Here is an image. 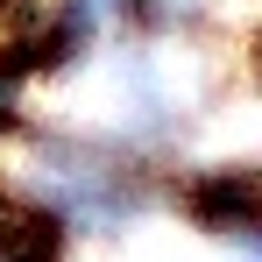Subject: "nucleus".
<instances>
[{
  "label": "nucleus",
  "instance_id": "1",
  "mask_svg": "<svg viewBox=\"0 0 262 262\" xmlns=\"http://www.w3.org/2000/svg\"><path fill=\"white\" fill-rule=\"evenodd\" d=\"M170 206L199 234H227V241H262V163H206L170 184Z\"/></svg>",
  "mask_w": 262,
  "mask_h": 262
},
{
  "label": "nucleus",
  "instance_id": "2",
  "mask_svg": "<svg viewBox=\"0 0 262 262\" xmlns=\"http://www.w3.org/2000/svg\"><path fill=\"white\" fill-rule=\"evenodd\" d=\"M248 71H255V92H262V36L248 43Z\"/></svg>",
  "mask_w": 262,
  "mask_h": 262
},
{
  "label": "nucleus",
  "instance_id": "3",
  "mask_svg": "<svg viewBox=\"0 0 262 262\" xmlns=\"http://www.w3.org/2000/svg\"><path fill=\"white\" fill-rule=\"evenodd\" d=\"M241 262H255V255H241Z\"/></svg>",
  "mask_w": 262,
  "mask_h": 262
}]
</instances>
